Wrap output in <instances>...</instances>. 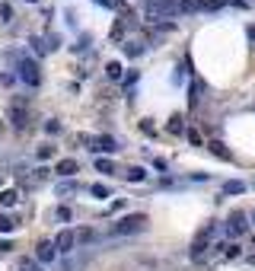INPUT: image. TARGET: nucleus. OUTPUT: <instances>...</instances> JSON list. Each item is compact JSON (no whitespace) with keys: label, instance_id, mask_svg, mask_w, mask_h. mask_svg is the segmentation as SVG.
I'll return each mask as SVG.
<instances>
[{"label":"nucleus","instance_id":"nucleus-1","mask_svg":"<svg viewBox=\"0 0 255 271\" xmlns=\"http://www.w3.org/2000/svg\"><path fill=\"white\" fill-rule=\"evenodd\" d=\"M147 230V214H128L121 217L118 223H112V236H131V233H144Z\"/></svg>","mask_w":255,"mask_h":271},{"label":"nucleus","instance_id":"nucleus-2","mask_svg":"<svg viewBox=\"0 0 255 271\" xmlns=\"http://www.w3.org/2000/svg\"><path fill=\"white\" fill-rule=\"evenodd\" d=\"M10 125H13L16 131H22V128L29 125V102L26 99H13V102H10Z\"/></svg>","mask_w":255,"mask_h":271},{"label":"nucleus","instance_id":"nucleus-3","mask_svg":"<svg viewBox=\"0 0 255 271\" xmlns=\"http://www.w3.org/2000/svg\"><path fill=\"white\" fill-rule=\"evenodd\" d=\"M19 80L29 86H39L42 83V70H39V61H32V57H22L19 61Z\"/></svg>","mask_w":255,"mask_h":271},{"label":"nucleus","instance_id":"nucleus-4","mask_svg":"<svg viewBox=\"0 0 255 271\" xmlns=\"http://www.w3.org/2000/svg\"><path fill=\"white\" fill-rule=\"evenodd\" d=\"M214 239V223H211V227H201V233H198V236H195V243H191V258H195V262H201V258H204V252H208V243Z\"/></svg>","mask_w":255,"mask_h":271},{"label":"nucleus","instance_id":"nucleus-5","mask_svg":"<svg viewBox=\"0 0 255 271\" xmlns=\"http://www.w3.org/2000/svg\"><path fill=\"white\" fill-rule=\"evenodd\" d=\"M80 144H90V150H99V153H112V150H118V147H115V140L108 137V134H99V137L80 134Z\"/></svg>","mask_w":255,"mask_h":271},{"label":"nucleus","instance_id":"nucleus-6","mask_svg":"<svg viewBox=\"0 0 255 271\" xmlns=\"http://www.w3.org/2000/svg\"><path fill=\"white\" fill-rule=\"evenodd\" d=\"M246 230H249L246 214H242V210H233V214L226 217V233H230V236H242Z\"/></svg>","mask_w":255,"mask_h":271},{"label":"nucleus","instance_id":"nucleus-7","mask_svg":"<svg viewBox=\"0 0 255 271\" xmlns=\"http://www.w3.org/2000/svg\"><path fill=\"white\" fill-rule=\"evenodd\" d=\"M74 246H77V233H70V230H61V233H58V239H54V249H58L61 255L74 252Z\"/></svg>","mask_w":255,"mask_h":271},{"label":"nucleus","instance_id":"nucleus-8","mask_svg":"<svg viewBox=\"0 0 255 271\" xmlns=\"http://www.w3.org/2000/svg\"><path fill=\"white\" fill-rule=\"evenodd\" d=\"M54 255H58V249H54V243H51V239H42L39 246H35V262L48 265V262H54Z\"/></svg>","mask_w":255,"mask_h":271},{"label":"nucleus","instance_id":"nucleus-9","mask_svg":"<svg viewBox=\"0 0 255 271\" xmlns=\"http://www.w3.org/2000/svg\"><path fill=\"white\" fill-rule=\"evenodd\" d=\"M58 175H64V179H70V175H77L80 166H77V160H58V166H54Z\"/></svg>","mask_w":255,"mask_h":271},{"label":"nucleus","instance_id":"nucleus-10","mask_svg":"<svg viewBox=\"0 0 255 271\" xmlns=\"http://www.w3.org/2000/svg\"><path fill=\"white\" fill-rule=\"evenodd\" d=\"M19 201V192H16V188H0V204H4V207H13Z\"/></svg>","mask_w":255,"mask_h":271},{"label":"nucleus","instance_id":"nucleus-11","mask_svg":"<svg viewBox=\"0 0 255 271\" xmlns=\"http://www.w3.org/2000/svg\"><path fill=\"white\" fill-rule=\"evenodd\" d=\"M242 192H246V182H223V195H242Z\"/></svg>","mask_w":255,"mask_h":271},{"label":"nucleus","instance_id":"nucleus-12","mask_svg":"<svg viewBox=\"0 0 255 271\" xmlns=\"http://www.w3.org/2000/svg\"><path fill=\"white\" fill-rule=\"evenodd\" d=\"M144 179H147V169L144 166H131L128 169V182H144Z\"/></svg>","mask_w":255,"mask_h":271},{"label":"nucleus","instance_id":"nucleus-13","mask_svg":"<svg viewBox=\"0 0 255 271\" xmlns=\"http://www.w3.org/2000/svg\"><path fill=\"white\" fill-rule=\"evenodd\" d=\"M208 147H211V153H214V157H220V160H230V150L220 144V140H211Z\"/></svg>","mask_w":255,"mask_h":271},{"label":"nucleus","instance_id":"nucleus-14","mask_svg":"<svg viewBox=\"0 0 255 271\" xmlns=\"http://www.w3.org/2000/svg\"><path fill=\"white\" fill-rule=\"evenodd\" d=\"M105 77H108V80H121V64H118V61H108V64H105Z\"/></svg>","mask_w":255,"mask_h":271},{"label":"nucleus","instance_id":"nucleus-15","mask_svg":"<svg viewBox=\"0 0 255 271\" xmlns=\"http://www.w3.org/2000/svg\"><path fill=\"white\" fill-rule=\"evenodd\" d=\"M16 230V220L10 214H0V233H13Z\"/></svg>","mask_w":255,"mask_h":271},{"label":"nucleus","instance_id":"nucleus-16","mask_svg":"<svg viewBox=\"0 0 255 271\" xmlns=\"http://www.w3.org/2000/svg\"><path fill=\"white\" fill-rule=\"evenodd\" d=\"M125 54H128V57H140V54H144V45H140V42H128V45H125Z\"/></svg>","mask_w":255,"mask_h":271},{"label":"nucleus","instance_id":"nucleus-17","mask_svg":"<svg viewBox=\"0 0 255 271\" xmlns=\"http://www.w3.org/2000/svg\"><path fill=\"white\" fill-rule=\"evenodd\" d=\"M195 4H198V10H220L226 0H195Z\"/></svg>","mask_w":255,"mask_h":271},{"label":"nucleus","instance_id":"nucleus-18","mask_svg":"<svg viewBox=\"0 0 255 271\" xmlns=\"http://www.w3.org/2000/svg\"><path fill=\"white\" fill-rule=\"evenodd\" d=\"M77 188H80L77 182H61V185H58V195H61V198H67V195H74Z\"/></svg>","mask_w":255,"mask_h":271},{"label":"nucleus","instance_id":"nucleus-19","mask_svg":"<svg viewBox=\"0 0 255 271\" xmlns=\"http://www.w3.org/2000/svg\"><path fill=\"white\" fill-rule=\"evenodd\" d=\"M19 271H42V262H32V258H19Z\"/></svg>","mask_w":255,"mask_h":271},{"label":"nucleus","instance_id":"nucleus-20","mask_svg":"<svg viewBox=\"0 0 255 271\" xmlns=\"http://www.w3.org/2000/svg\"><path fill=\"white\" fill-rule=\"evenodd\" d=\"M169 131H173V134L185 131V128H182V115H173V118H169Z\"/></svg>","mask_w":255,"mask_h":271},{"label":"nucleus","instance_id":"nucleus-21","mask_svg":"<svg viewBox=\"0 0 255 271\" xmlns=\"http://www.w3.org/2000/svg\"><path fill=\"white\" fill-rule=\"evenodd\" d=\"M45 134H61V122L58 118H48L45 122Z\"/></svg>","mask_w":255,"mask_h":271},{"label":"nucleus","instance_id":"nucleus-22","mask_svg":"<svg viewBox=\"0 0 255 271\" xmlns=\"http://www.w3.org/2000/svg\"><path fill=\"white\" fill-rule=\"evenodd\" d=\"M29 45H32V48H35V54H45V51H48V45H45V39H39V35H35V39H32Z\"/></svg>","mask_w":255,"mask_h":271},{"label":"nucleus","instance_id":"nucleus-23","mask_svg":"<svg viewBox=\"0 0 255 271\" xmlns=\"http://www.w3.org/2000/svg\"><path fill=\"white\" fill-rule=\"evenodd\" d=\"M96 169H99V172H115V166H112V160H96Z\"/></svg>","mask_w":255,"mask_h":271},{"label":"nucleus","instance_id":"nucleus-24","mask_svg":"<svg viewBox=\"0 0 255 271\" xmlns=\"http://www.w3.org/2000/svg\"><path fill=\"white\" fill-rule=\"evenodd\" d=\"M90 195H96V198H108V188L96 182V185H90Z\"/></svg>","mask_w":255,"mask_h":271},{"label":"nucleus","instance_id":"nucleus-25","mask_svg":"<svg viewBox=\"0 0 255 271\" xmlns=\"http://www.w3.org/2000/svg\"><path fill=\"white\" fill-rule=\"evenodd\" d=\"M54 217H58V220H64V223H67V220H70V207H64V204H61V207L54 210Z\"/></svg>","mask_w":255,"mask_h":271},{"label":"nucleus","instance_id":"nucleus-26","mask_svg":"<svg viewBox=\"0 0 255 271\" xmlns=\"http://www.w3.org/2000/svg\"><path fill=\"white\" fill-rule=\"evenodd\" d=\"M137 80H140V74H137V70H134V74H128V77H125V89L137 86Z\"/></svg>","mask_w":255,"mask_h":271},{"label":"nucleus","instance_id":"nucleus-27","mask_svg":"<svg viewBox=\"0 0 255 271\" xmlns=\"http://www.w3.org/2000/svg\"><path fill=\"white\" fill-rule=\"evenodd\" d=\"M239 255H242L239 246H226V252H223V258H239Z\"/></svg>","mask_w":255,"mask_h":271},{"label":"nucleus","instance_id":"nucleus-28","mask_svg":"<svg viewBox=\"0 0 255 271\" xmlns=\"http://www.w3.org/2000/svg\"><path fill=\"white\" fill-rule=\"evenodd\" d=\"M45 45H48V51H51V48H61V35H48Z\"/></svg>","mask_w":255,"mask_h":271},{"label":"nucleus","instance_id":"nucleus-29","mask_svg":"<svg viewBox=\"0 0 255 271\" xmlns=\"http://www.w3.org/2000/svg\"><path fill=\"white\" fill-rule=\"evenodd\" d=\"M201 83H195V86H191V105H198V99H201Z\"/></svg>","mask_w":255,"mask_h":271},{"label":"nucleus","instance_id":"nucleus-30","mask_svg":"<svg viewBox=\"0 0 255 271\" xmlns=\"http://www.w3.org/2000/svg\"><path fill=\"white\" fill-rule=\"evenodd\" d=\"M54 157V147H39V160H51Z\"/></svg>","mask_w":255,"mask_h":271},{"label":"nucleus","instance_id":"nucleus-31","mask_svg":"<svg viewBox=\"0 0 255 271\" xmlns=\"http://www.w3.org/2000/svg\"><path fill=\"white\" fill-rule=\"evenodd\" d=\"M0 16L10 19V16H13V7H10V4H0Z\"/></svg>","mask_w":255,"mask_h":271},{"label":"nucleus","instance_id":"nucleus-32","mask_svg":"<svg viewBox=\"0 0 255 271\" xmlns=\"http://www.w3.org/2000/svg\"><path fill=\"white\" fill-rule=\"evenodd\" d=\"M121 32H125V22H115V29H112V39H121Z\"/></svg>","mask_w":255,"mask_h":271},{"label":"nucleus","instance_id":"nucleus-33","mask_svg":"<svg viewBox=\"0 0 255 271\" xmlns=\"http://www.w3.org/2000/svg\"><path fill=\"white\" fill-rule=\"evenodd\" d=\"M185 134H188V140H191L195 147H201V137H198V131H185Z\"/></svg>","mask_w":255,"mask_h":271},{"label":"nucleus","instance_id":"nucleus-34","mask_svg":"<svg viewBox=\"0 0 255 271\" xmlns=\"http://www.w3.org/2000/svg\"><path fill=\"white\" fill-rule=\"evenodd\" d=\"M249 39H252V42H255V26H249Z\"/></svg>","mask_w":255,"mask_h":271},{"label":"nucleus","instance_id":"nucleus-35","mask_svg":"<svg viewBox=\"0 0 255 271\" xmlns=\"http://www.w3.org/2000/svg\"><path fill=\"white\" fill-rule=\"evenodd\" d=\"M26 4H39V0H26Z\"/></svg>","mask_w":255,"mask_h":271},{"label":"nucleus","instance_id":"nucleus-36","mask_svg":"<svg viewBox=\"0 0 255 271\" xmlns=\"http://www.w3.org/2000/svg\"><path fill=\"white\" fill-rule=\"evenodd\" d=\"M252 265H255V255H252Z\"/></svg>","mask_w":255,"mask_h":271},{"label":"nucleus","instance_id":"nucleus-37","mask_svg":"<svg viewBox=\"0 0 255 271\" xmlns=\"http://www.w3.org/2000/svg\"><path fill=\"white\" fill-rule=\"evenodd\" d=\"M0 185H4V179H0Z\"/></svg>","mask_w":255,"mask_h":271},{"label":"nucleus","instance_id":"nucleus-38","mask_svg":"<svg viewBox=\"0 0 255 271\" xmlns=\"http://www.w3.org/2000/svg\"><path fill=\"white\" fill-rule=\"evenodd\" d=\"M252 220H255V214H252Z\"/></svg>","mask_w":255,"mask_h":271}]
</instances>
